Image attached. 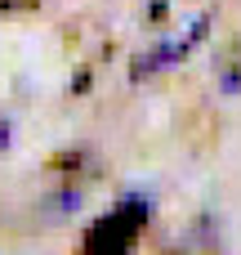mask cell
<instances>
[{"mask_svg": "<svg viewBox=\"0 0 241 255\" xmlns=\"http://www.w3.org/2000/svg\"><path fill=\"white\" fill-rule=\"evenodd\" d=\"M4 143H9V126L0 121V148H4Z\"/></svg>", "mask_w": 241, "mask_h": 255, "instance_id": "3957f363", "label": "cell"}, {"mask_svg": "<svg viewBox=\"0 0 241 255\" xmlns=\"http://www.w3.org/2000/svg\"><path fill=\"white\" fill-rule=\"evenodd\" d=\"M134 233H139V220L130 224V220L112 215L107 224H98L89 233V255H130V238Z\"/></svg>", "mask_w": 241, "mask_h": 255, "instance_id": "7a4b0ae2", "label": "cell"}, {"mask_svg": "<svg viewBox=\"0 0 241 255\" xmlns=\"http://www.w3.org/2000/svg\"><path fill=\"white\" fill-rule=\"evenodd\" d=\"M206 27H210V13H206V18H192V22H188V31H183L179 40H170V49H152V54H143V58L134 63V76H148V72L165 67V63H179V58L192 49V40H197Z\"/></svg>", "mask_w": 241, "mask_h": 255, "instance_id": "6da1fadb", "label": "cell"}]
</instances>
